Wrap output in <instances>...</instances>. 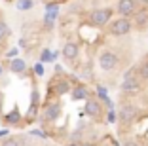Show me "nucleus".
<instances>
[{
  "instance_id": "1",
  "label": "nucleus",
  "mask_w": 148,
  "mask_h": 146,
  "mask_svg": "<svg viewBox=\"0 0 148 146\" xmlns=\"http://www.w3.org/2000/svg\"><path fill=\"white\" fill-rule=\"evenodd\" d=\"M123 101L116 110L118 146H148V55L123 74Z\"/></svg>"
},
{
  "instance_id": "11",
  "label": "nucleus",
  "mask_w": 148,
  "mask_h": 146,
  "mask_svg": "<svg viewBox=\"0 0 148 146\" xmlns=\"http://www.w3.org/2000/svg\"><path fill=\"white\" fill-rule=\"evenodd\" d=\"M4 70H6V69H4V66H2V64H0V76L4 74Z\"/></svg>"
},
{
  "instance_id": "3",
  "label": "nucleus",
  "mask_w": 148,
  "mask_h": 146,
  "mask_svg": "<svg viewBox=\"0 0 148 146\" xmlns=\"http://www.w3.org/2000/svg\"><path fill=\"white\" fill-rule=\"evenodd\" d=\"M112 21V10H105V8H99V10H93L89 13V23L93 27H108V23Z\"/></svg>"
},
{
  "instance_id": "8",
  "label": "nucleus",
  "mask_w": 148,
  "mask_h": 146,
  "mask_svg": "<svg viewBox=\"0 0 148 146\" xmlns=\"http://www.w3.org/2000/svg\"><path fill=\"white\" fill-rule=\"evenodd\" d=\"M8 36H10V27H8V23H6V21L0 19V42L6 40Z\"/></svg>"
},
{
  "instance_id": "9",
  "label": "nucleus",
  "mask_w": 148,
  "mask_h": 146,
  "mask_svg": "<svg viewBox=\"0 0 148 146\" xmlns=\"http://www.w3.org/2000/svg\"><path fill=\"white\" fill-rule=\"evenodd\" d=\"M17 49H15V47H12V49H10V51L8 53H6V55H8V57H12V59H13V57H17Z\"/></svg>"
},
{
  "instance_id": "4",
  "label": "nucleus",
  "mask_w": 148,
  "mask_h": 146,
  "mask_svg": "<svg viewBox=\"0 0 148 146\" xmlns=\"http://www.w3.org/2000/svg\"><path fill=\"white\" fill-rule=\"evenodd\" d=\"M116 12L120 13V17H131V15H135L139 10H137L135 0H120L118 6H116Z\"/></svg>"
},
{
  "instance_id": "5",
  "label": "nucleus",
  "mask_w": 148,
  "mask_h": 146,
  "mask_svg": "<svg viewBox=\"0 0 148 146\" xmlns=\"http://www.w3.org/2000/svg\"><path fill=\"white\" fill-rule=\"evenodd\" d=\"M10 70L15 74H23L27 70V63L23 59H13L12 63H10Z\"/></svg>"
},
{
  "instance_id": "7",
  "label": "nucleus",
  "mask_w": 148,
  "mask_h": 146,
  "mask_svg": "<svg viewBox=\"0 0 148 146\" xmlns=\"http://www.w3.org/2000/svg\"><path fill=\"white\" fill-rule=\"evenodd\" d=\"M32 6H34V2H32V0H17L15 8L21 10V12H27V10H31Z\"/></svg>"
},
{
  "instance_id": "10",
  "label": "nucleus",
  "mask_w": 148,
  "mask_h": 146,
  "mask_svg": "<svg viewBox=\"0 0 148 146\" xmlns=\"http://www.w3.org/2000/svg\"><path fill=\"white\" fill-rule=\"evenodd\" d=\"M34 72L38 74V76H42V74H44V69H42V64H36V66H34Z\"/></svg>"
},
{
  "instance_id": "2",
  "label": "nucleus",
  "mask_w": 148,
  "mask_h": 146,
  "mask_svg": "<svg viewBox=\"0 0 148 146\" xmlns=\"http://www.w3.org/2000/svg\"><path fill=\"white\" fill-rule=\"evenodd\" d=\"M133 27H135V25H133V17H118V19H114V21H110V23H108L110 34L116 36V38L129 34Z\"/></svg>"
},
{
  "instance_id": "6",
  "label": "nucleus",
  "mask_w": 148,
  "mask_h": 146,
  "mask_svg": "<svg viewBox=\"0 0 148 146\" xmlns=\"http://www.w3.org/2000/svg\"><path fill=\"white\" fill-rule=\"evenodd\" d=\"M0 146H21V137H8L0 142Z\"/></svg>"
}]
</instances>
